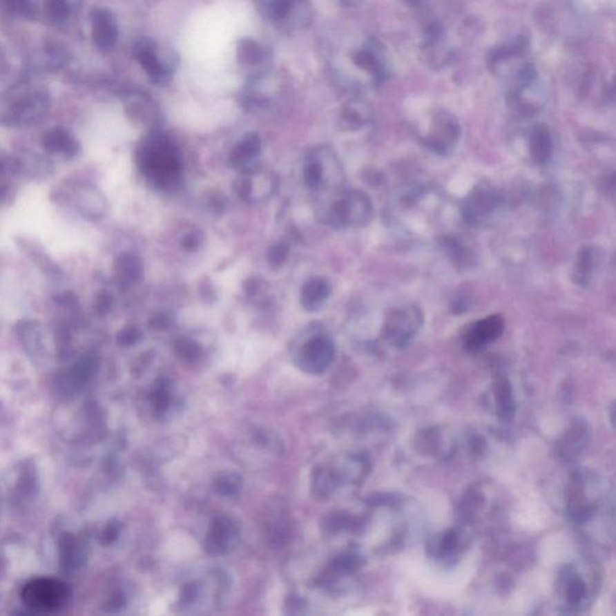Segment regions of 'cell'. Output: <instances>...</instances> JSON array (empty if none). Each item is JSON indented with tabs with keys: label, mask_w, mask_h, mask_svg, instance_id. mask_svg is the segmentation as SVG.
Listing matches in <instances>:
<instances>
[{
	"label": "cell",
	"mask_w": 616,
	"mask_h": 616,
	"mask_svg": "<svg viewBox=\"0 0 616 616\" xmlns=\"http://www.w3.org/2000/svg\"><path fill=\"white\" fill-rule=\"evenodd\" d=\"M141 171L160 189L175 187L181 177L182 164L178 151L163 135L151 136L140 150Z\"/></svg>",
	"instance_id": "2"
},
{
	"label": "cell",
	"mask_w": 616,
	"mask_h": 616,
	"mask_svg": "<svg viewBox=\"0 0 616 616\" xmlns=\"http://www.w3.org/2000/svg\"><path fill=\"white\" fill-rule=\"evenodd\" d=\"M552 152L554 144L549 128L546 124L533 126L528 135V153L533 163L544 166L550 162Z\"/></svg>",
	"instance_id": "17"
},
{
	"label": "cell",
	"mask_w": 616,
	"mask_h": 616,
	"mask_svg": "<svg viewBox=\"0 0 616 616\" xmlns=\"http://www.w3.org/2000/svg\"><path fill=\"white\" fill-rule=\"evenodd\" d=\"M236 56L242 66L248 68H259L267 59V52L262 45L253 39H242L238 44Z\"/></svg>",
	"instance_id": "25"
},
{
	"label": "cell",
	"mask_w": 616,
	"mask_h": 616,
	"mask_svg": "<svg viewBox=\"0 0 616 616\" xmlns=\"http://www.w3.org/2000/svg\"><path fill=\"white\" fill-rule=\"evenodd\" d=\"M116 273L119 285L124 287L137 285L144 275L140 259L133 254H122L117 259Z\"/></svg>",
	"instance_id": "24"
},
{
	"label": "cell",
	"mask_w": 616,
	"mask_h": 616,
	"mask_svg": "<svg viewBox=\"0 0 616 616\" xmlns=\"http://www.w3.org/2000/svg\"><path fill=\"white\" fill-rule=\"evenodd\" d=\"M262 142L257 134H247L230 154L229 165L233 169H248L260 155Z\"/></svg>",
	"instance_id": "19"
},
{
	"label": "cell",
	"mask_w": 616,
	"mask_h": 616,
	"mask_svg": "<svg viewBox=\"0 0 616 616\" xmlns=\"http://www.w3.org/2000/svg\"><path fill=\"white\" fill-rule=\"evenodd\" d=\"M335 483H336V478L332 473H329V472L324 471V470L314 472V476H313V490L320 497H324L327 494H330L334 490Z\"/></svg>",
	"instance_id": "32"
},
{
	"label": "cell",
	"mask_w": 616,
	"mask_h": 616,
	"mask_svg": "<svg viewBox=\"0 0 616 616\" xmlns=\"http://www.w3.org/2000/svg\"><path fill=\"white\" fill-rule=\"evenodd\" d=\"M46 11L52 19L61 21L69 16L70 8L68 0H47Z\"/></svg>",
	"instance_id": "37"
},
{
	"label": "cell",
	"mask_w": 616,
	"mask_h": 616,
	"mask_svg": "<svg viewBox=\"0 0 616 616\" xmlns=\"http://www.w3.org/2000/svg\"><path fill=\"white\" fill-rule=\"evenodd\" d=\"M460 548V535L455 530L444 533L439 543V555L449 557L456 554Z\"/></svg>",
	"instance_id": "35"
},
{
	"label": "cell",
	"mask_w": 616,
	"mask_h": 616,
	"mask_svg": "<svg viewBox=\"0 0 616 616\" xmlns=\"http://www.w3.org/2000/svg\"><path fill=\"white\" fill-rule=\"evenodd\" d=\"M502 206L503 195L500 191L490 183L481 182L462 201V217L473 228L491 227L499 218Z\"/></svg>",
	"instance_id": "4"
},
{
	"label": "cell",
	"mask_w": 616,
	"mask_h": 616,
	"mask_svg": "<svg viewBox=\"0 0 616 616\" xmlns=\"http://www.w3.org/2000/svg\"><path fill=\"white\" fill-rule=\"evenodd\" d=\"M175 352L180 359L184 360L187 363L198 361L202 356V347L194 341L192 338L182 337L175 343Z\"/></svg>",
	"instance_id": "31"
},
{
	"label": "cell",
	"mask_w": 616,
	"mask_h": 616,
	"mask_svg": "<svg viewBox=\"0 0 616 616\" xmlns=\"http://www.w3.org/2000/svg\"><path fill=\"white\" fill-rule=\"evenodd\" d=\"M374 217V205L369 196L359 191L343 193L332 202L325 218L335 229L363 228Z\"/></svg>",
	"instance_id": "6"
},
{
	"label": "cell",
	"mask_w": 616,
	"mask_h": 616,
	"mask_svg": "<svg viewBox=\"0 0 616 616\" xmlns=\"http://www.w3.org/2000/svg\"><path fill=\"white\" fill-rule=\"evenodd\" d=\"M486 61L491 74L508 84L536 68L531 61L530 42L523 35L492 47Z\"/></svg>",
	"instance_id": "3"
},
{
	"label": "cell",
	"mask_w": 616,
	"mask_h": 616,
	"mask_svg": "<svg viewBox=\"0 0 616 616\" xmlns=\"http://www.w3.org/2000/svg\"><path fill=\"white\" fill-rule=\"evenodd\" d=\"M405 3L411 8H421V5L424 4L425 0H405Z\"/></svg>",
	"instance_id": "44"
},
{
	"label": "cell",
	"mask_w": 616,
	"mask_h": 616,
	"mask_svg": "<svg viewBox=\"0 0 616 616\" xmlns=\"http://www.w3.org/2000/svg\"><path fill=\"white\" fill-rule=\"evenodd\" d=\"M331 288L324 278H312L305 283L301 289V305L308 312H316L322 308L330 296Z\"/></svg>",
	"instance_id": "22"
},
{
	"label": "cell",
	"mask_w": 616,
	"mask_h": 616,
	"mask_svg": "<svg viewBox=\"0 0 616 616\" xmlns=\"http://www.w3.org/2000/svg\"><path fill=\"white\" fill-rule=\"evenodd\" d=\"M304 181L309 189L322 187L324 182V168L322 164L316 160L308 163L304 170Z\"/></svg>",
	"instance_id": "33"
},
{
	"label": "cell",
	"mask_w": 616,
	"mask_h": 616,
	"mask_svg": "<svg viewBox=\"0 0 616 616\" xmlns=\"http://www.w3.org/2000/svg\"><path fill=\"white\" fill-rule=\"evenodd\" d=\"M134 57L155 84L168 81L176 66V58L168 52H160L152 39H139L134 45Z\"/></svg>",
	"instance_id": "11"
},
{
	"label": "cell",
	"mask_w": 616,
	"mask_h": 616,
	"mask_svg": "<svg viewBox=\"0 0 616 616\" xmlns=\"http://www.w3.org/2000/svg\"><path fill=\"white\" fill-rule=\"evenodd\" d=\"M4 196H5V191H4V189H1V188H0V201H1V199H3V198H4Z\"/></svg>",
	"instance_id": "46"
},
{
	"label": "cell",
	"mask_w": 616,
	"mask_h": 616,
	"mask_svg": "<svg viewBox=\"0 0 616 616\" xmlns=\"http://www.w3.org/2000/svg\"><path fill=\"white\" fill-rule=\"evenodd\" d=\"M586 434H588V430L586 427H584L583 425H575L559 443L561 455L568 460L575 456L577 453H579L585 445Z\"/></svg>",
	"instance_id": "26"
},
{
	"label": "cell",
	"mask_w": 616,
	"mask_h": 616,
	"mask_svg": "<svg viewBox=\"0 0 616 616\" xmlns=\"http://www.w3.org/2000/svg\"><path fill=\"white\" fill-rule=\"evenodd\" d=\"M461 136L458 118L444 108L430 111L421 139L431 152L445 157L453 153Z\"/></svg>",
	"instance_id": "5"
},
{
	"label": "cell",
	"mask_w": 616,
	"mask_h": 616,
	"mask_svg": "<svg viewBox=\"0 0 616 616\" xmlns=\"http://www.w3.org/2000/svg\"><path fill=\"white\" fill-rule=\"evenodd\" d=\"M141 338V332L134 327H126L118 335V342L123 346H133Z\"/></svg>",
	"instance_id": "39"
},
{
	"label": "cell",
	"mask_w": 616,
	"mask_h": 616,
	"mask_svg": "<svg viewBox=\"0 0 616 616\" xmlns=\"http://www.w3.org/2000/svg\"><path fill=\"white\" fill-rule=\"evenodd\" d=\"M289 257V244L287 242L276 243L267 252V262L271 269L277 270L285 265Z\"/></svg>",
	"instance_id": "36"
},
{
	"label": "cell",
	"mask_w": 616,
	"mask_h": 616,
	"mask_svg": "<svg viewBox=\"0 0 616 616\" xmlns=\"http://www.w3.org/2000/svg\"><path fill=\"white\" fill-rule=\"evenodd\" d=\"M341 1V4L345 5V6H355V5L359 4L361 0H340Z\"/></svg>",
	"instance_id": "45"
},
{
	"label": "cell",
	"mask_w": 616,
	"mask_h": 616,
	"mask_svg": "<svg viewBox=\"0 0 616 616\" xmlns=\"http://www.w3.org/2000/svg\"><path fill=\"white\" fill-rule=\"evenodd\" d=\"M442 248L447 257L461 270L471 269L476 264V254L459 235H449L442 240Z\"/></svg>",
	"instance_id": "20"
},
{
	"label": "cell",
	"mask_w": 616,
	"mask_h": 616,
	"mask_svg": "<svg viewBox=\"0 0 616 616\" xmlns=\"http://www.w3.org/2000/svg\"><path fill=\"white\" fill-rule=\"evenodd\" d=\"M506 322L500 314H492L479 319L467 327L463 334L465 348L476 353L485 348L491 342L496 341L503 334Z\"/></svg>",
	"instance_id": "15"
},
{
	"label": "cell",
	"mask_w": 616,
	"mask_h": 616,
	"mask_svg": "<svg viewBox=\"0 0 616 616\" xmlns=\"http://www.w3.org/2000/svg\"><path fill=\"white\" fill-rule=\"evenodd\" d=\"M421 55L425 64L432 69H442L453 59L454 47L443 24L436 21L425 27L421 35Z\"/></svg>",
	"instance_id": "12"
},
{
	"label": "cell",
	"mask_w": 616,
	"mask_h": 616,
	"mask_svg": "<svg viewBox=\"0 0 616 616\" xmlns=\"http://www.w3.org/2000/svg\"><path fill=\"white\" fill-rule=\"evenodd\" d=\"M265 17L287 30L305 28L312 19L309 0H259Z\"/></svg>",
	"instance_id": "10"
},
{
	"label": "cell",
	"mask_w": 616,
	"mask_h": 616,
	"mask_svg": "<svg viewBox=\"0 0 616 616\" xmlns=\"http://www.w3.org/2000/svg\"><path fill=\"white\" fill-rule=\"evenodd\" d=\"M198 593H199V588L196 586V584H189L183 590L182 602L186 603V604L195 602L196 598H198Z\"/></svg>",
	"instance_id": "41"
},
{
	"label": "cell",
	"mask_w": 616,
	"mask_h": 616,
	"mask_svg": "<svg viewBox=\"0 0 616 616\" xmlns=\"http://www.w3.org/2000/svg\"><path fill=\"white\" fill-rule=\"evenodd\" d=\"M5 3L15 12H27L29 9L28 0H5Z\"/></svg>",
	"instance_id": "43"
},
{
	"label": "cell",
	"mask_w": 616,
	"mask_h": 616,
	"mask_svg": "<svg viewBox=\"0 0 616 616\" xmlns=\"http://www.w3.org/2000/svg\"><path fill=\"white\" fill-rule=\"evenodd\" d=\"M335 346L331 340L324 335L309 338L298 353V365L305 372L320 374L325 372L334 361Z\"/></svg>",
	"instance_id": "13"
},
{
	"label": "cell",
	"mask_w": 616,
	"mask_h": 616,
	"mask_svg": "<svg viewBox=\"0 0 616 616\" xmlns=\"http://www.w3.org/2000/svg\"><path fill=\"white\" fill-rule=\"evenodd\" d=\"M372 119V111L367 103L360 99H352L345 104L341 113V124L346 131H359Z\"/></svg>",
	"instance_id": "21"
},
{
	"label": "cell",
	"mask_w": 616,
	"mask_h": 616,
	"mask_svg": "<svg viewBox=\"0 0 616 616\" xmlns=\"http://www.w3.org/2000/svg\"><path fill=\"white\" fill-rule=\"evenodd\" d=\"M242 478L235 473L220 474L213 481V489L218 495L236 496L242 489Z\"/></svg>",
	"instance_id": "29"
},
{
	"label": "cell",
	"mask_w": 616,
	"mask_h": 616,
	"mask_svg": "<svg viewBox=\"0 0 616 616\" xmlns=\"http://www.w3.org/2000/svg\"><path fill=\"white\" fill-rule=\"evenodd\" d=\"M173 317L168 313H157L150 320V327L153 330H166L173 325Z\"/></svg>",
	"instance_id": "40"
},
{
	"label": "cell",
	"mask_w": 616,
	"mask_h": 616,
	"mask_svg": "<svg viewBox=\"0 0 616 616\" xmlns=\"http://www.w3.org/2000/svg\"><path fill=\"white\" fill-rule=\"evenodd\" d=\"M337 66V76L352 90L379 87L392 74V63L378 39L363 37L352 41Z\"/></svg>",
	"instance_id": "1"
},
{
	"label": "cell",
	"mask_w": 616,
	"mask_h": 616,
	"mask_svg": "<svg viewBox=\"0 0 616 616\" xmlns=\"http://www.w3.org/2000/svg\"><path fill=\"white\" fill-rule=\"evenodd\" d=\"M564 595L567 606L573 609L583 607L584 603L588 601V584L580 575L575 573V570L570 568L564 579Z\"/></svg>",
	"instance_id": "23"
},
{
	"label": "cell",
	"mask_w": 616,
	"mask_h": 616,
	"mask_svg": "<svg viewBox=\"0 0 616 616\" xmlns=\"http://www.w3.org/2000/svg\"><path fill=\"white\" fill-rule=\"evenodd\" d=\"M69 591L66 584L55 578H38L24 585L21 593L22 602L35 614H53L68 601Z\"/></svg>",
	"instance_id": "7"
},
{
	"label": "cell",
	"mask_w": 616,
	"mask_h": 616,
	"mask_svg": "<svg viewBox=\"0 0 616 616\" xmlns=\"http://www.w3.org/2000/svg\"><path fill=\"white\" fill-rule=\"evenodd\" d=\"M240 531L238 525L233 519L220 515L212 520L209 533L206 535V552L212 556H220L228 554L238 544Z\"/></svg>",
	"instance_id": "14"
},
{
	"label": "cell",
	"mask_w": 616,
	"mask_h": 616,
	"mask_svg": "<svg viewBox=\"0 0 616 616\" xmlns=\"http://www.w3.org/2000/svg\"><path fill=\"white\" fill-rule=\"evenodd\" d=\"M170 387H171L170 379L165 378V377L157 379L153 392H152V402H153L155 413L163 414L168 411L169 406H170Z\"/></svg>",
	"instance_id": "30"
},
{
	"label": "cell",
	"mask_w": 616,
	"mask_h": 616,
	"mask_svg": "<svg viewBox=\"0 0 616 616\" xmlns=\"http://www.w3.org/2000/svg\"><path fill=\"white\" fill-rule=\"evenodd\" d=\"M42 145L51 153L63 152L66 155H74L76 152L75 142L63 129H55L47 133L42 140Z\"/></svg>",
	"instance_id": "27"
},
{
	"label": "cell",
	"mask_w": 616,
	"mask_h": 616,
	"mask_svg": "<svg viewBox=\"0 0 616 616\" xmlns=\"http://www.w3.org/2000/svg\"><path fill=\"white\" fill-rule=\"evenodd\" d=\"M495 400L497 413L502 419L512 418L515 411L513 392L507 379H500L495 387Z\"/></svg>",
	"instance_id": "28"
},
{
	"label": "cell",
	"mask_w": 616,
	"mask_h": 616,
	"mask_svg": "<svg viewBox=\"0 0 616 616\" xmlns=\"http://www.w3.org/2000/svg\"><path fill=\"white\" fill-rule=\"evenodd\" d=\"M424 324V316L416 305L392 308L384 320L382 336L390 346L403 348L416 337Z\"/></svg>",
	"instance_id": "9"
},
{
	"label": "cell",
	"mask_w": 616,
	"mask_h": 616,
	"mask_svg": "<svg viewBox=\"0 0 616 616\" xmlns=\"http://www.w3.org/2000/svg\"><path fill=\"white\" fill-rule=\"evenodd\" d=\"M202 241H204L202 233H199V231H193V233H187L183 238L181 244H182V248L186 252H195L201 247Z\"/></svg>",
	"instance_id": "38"
},
{
	"label": "cell",
	"mask_w": 616,
	"mask_h": 616,
	"mask_svg": "<svg viewBox=\"0 0 616 616\" xmlns=\"http://www.w3.org/2000/svg\"><path fill=\"white\" fill-rule=\"evenodd\" d=\"M544 100L546 94L537 69L508 84L507 103L519 118L528 119L536 116Z\"/></svg>",
	"instance_id": "8"
},
{
	"label": "cell",
	"mask_w": 616,
	"mask_h": 616,
	"mask_svg": "<svg viewBox=\"0 0 616 616\" xmlns=\"http://www.w3.org/2000/svg\"><path fill=\"white\" fill-rule=\"evenodd\" d=\"M598 252L593 246H584L579 249L575 258L572 278L575 285L588 288L593 283L595 271L597 267Z\"/></svg>",
	"instance_id": "18"
},
{
	"label": "cell",
	"mask_w": 616,
	"mask_h": 616,
	"mask_svg": "<svg viewBox=\"0 0 616 616\" xmlns=\"http://www.w3.org/2000/svg\"><path fill=\"white\" fill-rule=\"evenodd\" d=\"M361 565H363L361 557L354 554L337 556L331 564L332 570H336L338 573H353L355 570H359Z\"/></svg>",
	"instance_id": "34"
},
{
	"label": "cell",
	"mask_w": 616,
	"mask_h": 616,
	"mask_svg": "<svg viewBox=\"0 0 616 616\" xmlns=\"http://www.w3.org/2000/svg\"><path fill=\"white\" fill-rule=\"evenodd\" d=\"M0 171H1V164H0Z\"/></svg>",
	"instance_id": "47"
},
{
	"label": "cell",
	"mask_w": 616,
	"mask_h": 616,
	"mask_svg": "<svg viewBox=\"0 0 616 616\" xmlns=\"http://www.w3.org/2000/svg\"><path fill=\"white\" fill-rule=\"evenodd\" d=\"M113 306V298L108 294H103L99 296L97 302V309L100 314H106Z\"/></svg>",
	"instance_id": "42"
},
{
	"label": "cell",
	"mask_w": 616,
	"mask_h": 616,
	"mask_svg": "<svg viewBox=\"0 0 616 616\" xmlns=\"http://www.w3.org/2000/svg\"><path fill=\"white\" fill-rule=\"evenodd\" d=\"M92 19H93L92 35L94 44L103 51L113 50L118 37V30L113 14L105 9L94 10Z\"/></svg>",
	"instance_id": "16"
}]
</instances>
